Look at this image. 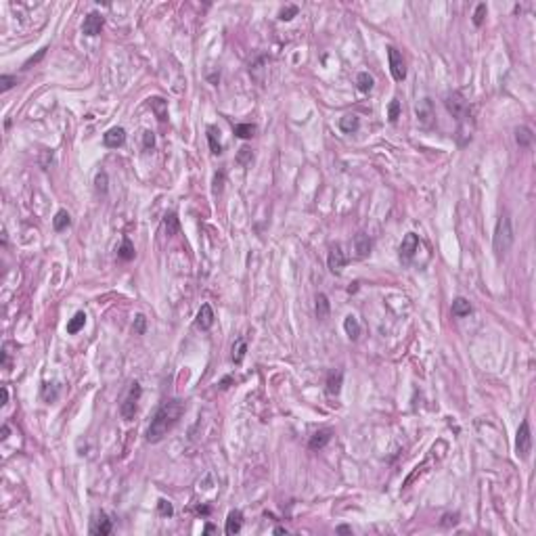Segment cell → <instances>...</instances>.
<instances>
[{"label":"cell","instance_id":"33","mask_svg":"<svg viewBox=\"0 0 536 536\" xmlns=\"http://www.w3.org/2000/svg\"><path fill=\"white\" fill-rule=\"evenodd\" d=\"M57 396H59V385L55 383V385H53V390H51V383H46V385H44V390H42V398H44L46 402H53V400H57Z\"/></svg>","mask_w":536,"mask_h":536},{"label":"cell","instance_id":"6","mask_svg":"<svg viewBox=\"0 0 536 536\" xmlns=\"http://www.w3.org/2000/svg\"><path fill=\"white\" fill-rule=\"evenodd\" d=\"M388 61H390L392 78L396 82H402L404 78H407V61H404L402 53L396 49V46H388Z\"/></svg>","mask_w":536,"mask_h":536},{"label":"cell","instance_id":"32","mask_svg":"<svg viewBox=\"0 0 536 536\" xmlns=\"http://www.w3.org/2000/svg\"><path fill=\"white\" fill-rule=\"evenodd\" d=\"M298 13H299V8H298L296 4H289V6H285V8H281L279 19H281V21H291Z\"/></svg>","mask_w":536,"mask_h":536},{"label":"cell","instance_id":"13","mask_svg":"<svg viewBox=\"0 0 536 536\" xmlns=\"http://www.w3.org/2000/svg\"><path fill=\"white\" fill-rule=\"evenodd\" d=\"M214 310H212V306L210 304H201V308H199V312H197V321H195V325L199 327V329H203V331H208V329H212V325H214Z\"/></svg>","mask_w":536,"mask_h":536},{"label":"cell","instance_id":"42","mask_svg":"<svg viewBox=\"0 0 536 536\" xmlns=\"http://www.w3.org/2000/svg\"><path fill=\"white\" fill-rule=\"evenodd\" d=\"M46 51H49V49H46V46H44V49H40V51H38V55H34V57H30V59H27V61L23 63V69H30L32 65H36V63H38V61H40V59L44 57V55H46Z\"/></svg>","mask_w":536,"mask_h":536},{"label":"cell","instance_id":"46","mask_svg":"<svg viewBox=\"0 0 536 536\" xmlns=\"http://www.w3.org/2000/svg\"><path fill=\"white\" fill-rule=\"evenodd\" d=\"M8 431H11V429H8V425H2V436H0V440H6L8 438Z\"/></svg>","mask_w":536,"mask_h":536},{"label":"cell","instance_id":"14","mask_svg":"<svg viewBox=\"0 0 536 536\" xmlns=\"http://www.w3.org/2000/svg\"><path fill=\"white\" fill-rule=\"evenodd\" d=\"M331 434H333L331 429H318V431H314V434L310 436L308 448L310 450H321V448H325L329 444V440H331Z\"/></svg>","mask_w":536,"mask_h":536},{"label":"cell","instance_id":"44","mask_svg":"<svg viewBox=\"0 0 536 536\" xmlns=\"http://www.w3.org/2000/svg\"><path fill=\"white\" fill-rule=\"evenodd\" d=\"M222 180H224V172L214 176V193H220L222 191Z\"/></svg>","mask_w":536,"mask_h":536},{"label":"cell","instance_id":"10","mask_svg":"<svg viewBox=\"0 0 536 536\" xmlns=\"http://www.w3.org/2000/svg\"><path fill=\"white\" fill-rule=\"evenodd\" d=\"M103 143H105V147L109 149H118L126 143V130L121 128V126H114V128H109L105 134H103Z\"/></svg>","mask_w":536,"mask_h":536},{"label":"cell","instance_id":"29","mask_svg":"<svg viewBox=\"0 0 536 536\" xmlns=\"http://www.w3.org/2000/svg\"><path fill=\"white\" fill-rule=\"evenodd\" d=\"M164 227H166V233L168 235H176L178 229H180V220H178L176 214H168L164 218Z\"/></svg>","mask_w":536,"mask_h":536},{"label":"cell","instance_id":"23","mask_svg":"<svg viewBox=\"0 0 536 536\" xmlns=\"http://www.w3.org/2000/svg\"><path fill=\"white\" fill-rule=\"evenodd\" d=\"M84 325H86V312H76L71 318H69V323H67V333L73 335V333H78L80 329H84Z\"/></svg>","mask_w":536,"mask_h":536},{"label":"cell","instance_id":"26","mask_svg":"<svg viewBox=\"0 0 536 536\" xmlns=\"http://www.w3.org/2000/svg\"><path fill=\"white\" fill-rule=\"evenodd\" d=\"M118 258L124 260V262H130L134 258V245H132V241H130L128 237L121 241V245L118 247Z\"/></svg>","mask_w":536,"mask_h":536},{"label":"cell","instance_id":"16","mask_svg":"<svg viewBox=\"0 0 536 536\" xmlns=\"http://www.w3.org/2000/svg\"><path fill=\"white\" fill-rule=\"evenodd\" d=\"M241 526H243V513H241L239 509L231 511V513H229V517H227V526H224V530H227V534H229V536H233V534H239V532H241Z\"/></svg>","mask_w":536,"mask_h":536},{"label":"cell","instance_id":"39","mask_svg":"<svg viewBox=\"0 0 536 536\" xmlns=\"http://www.w3.org/2000/svg\"><path fill=\"white\" fill-rule=\"evenodd\" d=\"M13 86H17V78L15 76H0V90L6 92V90H11Z\"/></svg>","mask_w":536,"mask_h":536},{"label":"cell","instance_id":"9","mask_svg":"<svg viewBox=\"0 0 536 536\" xmlns=\"http://www.w3.org/2000/svg\"><path fill=\"white\" fill-rule=\"evenodd\" d=\"M346 262H348V258H346L344 249L340 245L331 247V251H329V256H327V266H329V270H331L333 275H340V272L344 270V266H346Z\"/></svg>","mask_w":536,"mask_h":536},{"label":"cell","instance_id":"15","mask_svg":"<svg viewBox=\"0 0 536 536\" xmlns=\"http://www.w3.org/2000/svg\"><path fill=\"white\" fill-rule=\"evenodd\" d=\"M417 118L423 126H431V121H434V109H431V101L429 99H423L419 101V105H417Z\"/></svg>","mask_w":536,"mask_h":536},{"label":"cell","instance_id":"5","mask_svg":"<svg viewBox=\"0 0 536 536\" xmlns=\"http://www.w3.org/2000/svg\"><path fill=\"white\" fill-rule=\"evenodd\" d=\"M140 394H143V390H140V385L134 381L132 385H130L128 396L124 398V402H121V407H119L121 417H124L126 421H132L134 419L136 411H138V398H140Z\"/></svg>","mask_w":536,"mask_h":536},{"label":"cell","instance_id":"30","mask_svg":"<svg viewBox=\"0 0 536 536\" xmlns=\"http://www.w3.org/2000/svg\"><path fill=\"white\" fill-rule=\"evenodd\" d=\"M256 124H237L235 126V134H237L239 138H251L253 134H256Z\"/></svg>","mask_w":536,"mask_h":536},{"label":"cell","instance_id":"20","mask_svg":"<svg viewBox=\"0 0 536 536\" xmlns=\"http://www.w3.org/2000/svg\"><path fill=\"white\" fill-rule=\"evenodd\" d=\"M314 310H316V318L318 321H325L331 312V304H329V298L325 294H316V304H314Z\"/></svg>","mask_w":536,"mask_h":536},{"label":"cell","instance_id":"43","mask_svg":"<svg viewBox=\"0 0 536 536\" xmlns=\"http://www.w3.org/2000/svg\"><path fill=\"white\" fill-rule=\"evenodd\" d=\"M457 522H459V513H446L444 517H442V526H444V528L457 526Z\"/></svg>","mask_w":536,"mask_h":536},{"label":"cell","instance_id":"36","mask_svg":"<svg viewBox=\"0 0 536 536\" xmlns=\"http://www.w3.org/2000/svg\"><path fill=\"white\" fill-rule=\"evenodd\" d=\"M95 189L101 195L107 193V172H99L97 174V178H95Z\"/></svg>","mask_w":536,"mask_h":536},{"label":"cell","instance_id":"50","mask_svg":"<svg viewBox=\"0 0 536 536\" xmlns=\"http://www.w3.org/2000/svg\"><path fill=\"white\" fill-rule=\"evenodd\" d=\"M275 534H287L285 528H275Z\"/></svg>","mask_w":536,"mask_h":536},{"label":"cell","instance_id":"7","mask_svg":"<svg viewBox=\"0 0 536 536\" xmlns=\"http://www.w3.org/2000/svg\"><path fill=\"white\" fill-rule=\"evenodd\" d=\"M417 249H419V237H417L415 233H407V235H404V239H402L400 251H398L402 264H411V260L417 253Z\"/></svg>","mask_w":536,"mask_h":536},{"label":"cell","instance_id":"4","mask_svg":"<svg viewBox=\"0 0 536 536\" xmlns=\"http://www.w3.org/2000/svg\"><path fill=\"white\" fill-rule=\"evenodd\" d=\"M530 450H532V431H530V423L524 419L515 436V453L520 459H528Z\"/></svg>","mask_w":536,"mask_h":536},{"label":"cell","instance_id":"24","mask_svg":"<svg viewBox=\"0 0 536 536\" xmlns=\"http://www.w3.org/2000/svg\"><path fill=\"white\" fill-rule=\"evenodd\" d=\"M71 224V216H69V212L67 210H59L57 214H55V218H53V227H55V231H65Z\"/></svg>","mask_w":536,"mask_h":536},{"label":"cell","instance_id":"12","mask_svg":"<svg viewBox=\"0 0 536 536\" xmlns=\"http://www.w3.org/2000/svg\"><path fill=\"white\" fill-rule=\"evenodd\" d=\"M371 247H373V241H371L369 235L358 233L354 237V251H356V258H358V260H364L366 256H369Z\"/></svg>","mask_w":536,"mask_h":536},{"label":"cell","instance_id":"41","mask_svg":"<svg viewBox=\"0 0 536 536\" xmlns=\"http://www.w3.org/2000/svg\"><path fill=\"white\" fill-rule=\"evenodd\" d=\"M237 159H239V164L247 166V164L251 162V149H249V147H241V149H239V155H237Z\"/></svg>","mask_w":536,"mask_h":536},{"label":"cell","instance_id":"3","mask_svg":"<svg viewBox=\"0 0 536 536\" xmlns=\"http://www.w3.org/2000/svg\"><path fill=\"white\" fill-rule=\"evenodd\" d=\"M513 224H511V218L509 214H501V218L496 220V229H494V237H492V249H494V256L496 258H503L507 251L511 249L513 245Z\"/></svg>","mask_w":536,"mask_h":536},{"label":"cell","instance_id":"31","mask_svg":"<svg viewBox=\"0 0 536 536\" xmlns=\"http://www.w3.org/2000/svg\"><path fill=\"white\" fill-rule=\"evenodd\" d=\"M151 107H153V111L157 114V118L162 119V121H166L168 111H166V103H164V99H151Z\"/></svg>","mask_w":536,"mask_h":536},{"label":"cell","instance_id":"2","mask_svg":"<svg viewBox=\"0 0 536 536\" xmlns=\"http://www.w3.org/2000/svg\"><path fill=\"white\" fill-rule=\"evenodd\" d=\"M444 105L448 109V114L457 119V136H459V145H465L467 140H472V132H474V118H472V109H469V103L459 95V92H450L446 97Z\"/></svg>","mask_w":536,"mask_h":536},{"label":"cell","instance_id":"38","mask_svg":"<svg viewBox=\"0 0 536 536\" xmlns=\"http://www.w3.org/2000/svg\"><path fill=\"white\" fill-rule=\"evenodd\" d=\"M145 331H147V318H145V314H136L134 316V333L143 335Z\"/></svg>","mask_w":536,"mask_h":536},{"label":"cell","instance_id":"22","mask_svg":"<svg viewBox=\"0 0 536 536\" xmlns=\"http://www.w3.org/2000/svg\"><path fill=\"white\" fill-rule=\"evenodd\" d=\"M344 329H346V335L350 337L352 342H356L360 337V325H358V321H356V316L348 314L346 321H344Z\"/></svg>","mask_w":536,"mask_h":536},{"label":"cell","instance_id":"25","mask_svg":"<svg viewBox=\"0 0 536 536\" xmlns=\"http://www.w3.org/2000/svg\"><path fill=\"white\" fill-rule=\"evenodd\" d=\"M373 84H375V78L371 76L369 71H360L358 76H356V86H358L360 92H369V90H373Z\"/></svg>","mask_w":536,"mask_h":536},{"label":"cell","instance_id":"1","mask_svg":"<svg viewBox=\"0 0 536 536\" xmlns=\"http://www.w3.org/2000/svg\"><path fill=\"white\" fill-rule=\"evenodd\" d=\"M184 413V402L178 398H170L159 404V409L155 411V415L151 419V425L147 427V442H162L168 431H172V427L178 423V419L182 417Z\"/></svg>","mask_w":536,"mask_h":536},{"label":"cell","instance_id":"11","mask_svg":"<svg viewBox=\"0 0 536 536\" xmlns=\"http://www.w3.org/2000/svg\"><path fill=\"white\" fill-rule=\"evenodd\" d=\"M111 530H114L111 520L107 517V513H103V511L90 524V534H95V536H107V534H111Z\"/></svg>","mask_w":536,"mask_h":536},{"label":"cell","instance_id":"48","mask_svg":"<svg viewBox=\"0 0 536 536\" xmlns=\"http://www.w3.org/2000/svg\"><path fill=\"white\" fill-rule=\"evenodd\" d=\"M197 513H203V515H208V513H210V507H199V509H197Z\"/></svg>","mask_w":536,"mask_h":536},{"label":"cell","instance_id":"27","mask_svg":"<svg viewBox=\"0 0 536 536\" xmlns=\"http://www.w3.org/2000/svg\"><path fill=\"white\" fill-rule=\"evenodd\" d=\"M218 128H214L210 126L208 128V140H210V149H212V153L214 155H220L222 153V145H220V138H218Z\"/></svg>","mask_w":536,"mask_h":536},{"label":"cell","instance_id":"47","mask_svg":"<svg viewBox=\"0 0 536 536\" xmlns=\"http://www.w3.org/2000/svg\"><path fill=\"white\" fill-rule=\"evenodd\" d=\"M6 402H8V390L2 388V402H0V404H6Z\"/></svg>","mask_w":536,"mask_h":536},{"label":"cell","instance_id":"8","mask_svg":"<svg viewBox=\"0 0 536 536\" xmlns=\"http://www.w3.org/2000/svg\"><path fill=\"white\" fill-rule=\"evenodd\" d=\"M103 25H105V19H103V15L101 13H88L86 15V19H84L82 23V34L84 36H99L101 30H103Z\"/></svg>","mask_w":536,"mask_h":536},{"label":"cell","instance_id":"28","mask_svg":"<svg viewBox=\"0 0 536 536\" xmlns=\"http://www.w3.org/2000/svg\"><path fill=\"white\" fill-rule=\"evenodd\" d=\"M245 352H247V344L245 340H237L233 346V362L235 364H241L243 358H245Z\"/></svg>","mask_w":536,"mask_h":536},{"label":"cell","instance_id":"19","mask_svg":"<svg viewBox=\"0 0 536 536\" xmlns=\"http://www.w3.org/2000/svg\"><path fill=\"white\" fill-rule=\"evenodd\" d=\"M472 304H469V299H465V298H457L455 302H453V306H450V312H453V316H457V318H463V316H467V314H472Z\"/></svg>","mask_w":536,"mask_h":536},{"label":"cell","instance_id":"34","mask_svg":"<svg viewBox=\"0 0 536 536\" xmlns=\"http://www.w3.org/2000/svg\"><path fill=\"white\" fill-rule=\"evenodd\" d=\"M398 118H400V101L398 99H392L390 107H388V119L394 124V121H398Z\"/></svg>","mask_w":536,"mask_h":536},{"label":"cell","instance_id":"17","mask_svg":"<svg viewBox=\"0 0 536 536\" xmlns=\"http://www.w3.org/2000/svg\"><path fill=\"white\" fill-rule=\"evenodd\" d=\"M342 383H344V371L329 373V377H327V394L329 396H337L342 390Z\"/></svg>","mask_w":536,"mask_h":536},{"label":"cell","instance_id":"45","mask_svg":"<svg viewBox=\"0 0 536 536\" xmlns=\"http://www.w3.org/2000/svg\"><path fill=\"white\" fill-rule=\"evenodd\" d=\"M335 532L337 534H352V528H350V526H337Z\"/></svg>","mask_w":536,"mask_h":536},{"label":"cell","instance_id":"37","mask_svg":"<svg viewBox=\"0 0 536 536\" xmlns=\"http://www.w3.org/2000/svg\"><path fill=\"white\" fill-rule=\"evenodd\" d=\"M486 13H488V6H486V2H482V4H477L476 6V13H474V23L479 27L484 23V17H486Z\"/></svg>","mask_w":536,"mask_h":536},{"label":"cell","instance_id":"35","mask_svg":"<svg viewBox=\"0 0 536 536\" xmlns=\"http://www.w3.org/2000/svg\"><path fill=\"white\" fill-rule=\"evenodd\" d=\"M157 511H159V515L170 517V515L174 513V507H172L170 501H166V498H159V501H157Z\"/></svg>","mask_w":536,"mask_h":536},{"label":"cell","instance_id":"40","mask_svg":"<svg viewBox=\"0 0 536 536\" xmlns=\"http://www.w3.org/2000/svg\"><path fill=\"white\" fill-rule=\"evenodd\" d=\"M143 147H145V151H151V149L155 147V134L151 132V130H147V132L143 134Z\"/></svg>","mask_w":536,"mask_h":536},{"label":"cell","instance_id":"18","mask_svg":"<svg viewBox=\"0 0 536 536\" xmlns=\"http://www.w3.org/2000/svg\"><path fill=\"white\" fill-rule=\"evenodd\" d=\"M358 126H360V118L356 114H346L344 118H340V128L346 134H354L358 130Z\"/></svg>","mask_w":536,"mask_h":536},{"label":"cell","instance_id":"21","mask_svg":"<svg viewBox=\"0 0 536 536\" xmlns=\"http://www.w3.org/2000/svg\"><path fill=\"white\" fill-rule=\"evenodd\" d=\"M532 140H534V134H532V130L528 126L515 128V143L520 145L522 149H528L532 145Z\"/></svg>","mask_w":536,"mask_h":536},{"label":"cell","instance_id":"49","mask_svg":"<svg viewBox=\"0 0 536 536\" xmlns=\"http://www.w3.org/2000/svg\"><path fill=\"white\" fill-rule=\"evenodd\" d=\"M203 532H205V534H210V532H214V526H212V524H208V526H205V530H203Z\"/></svg>","mask_w":536,"mask_h":536}]
</instances>
